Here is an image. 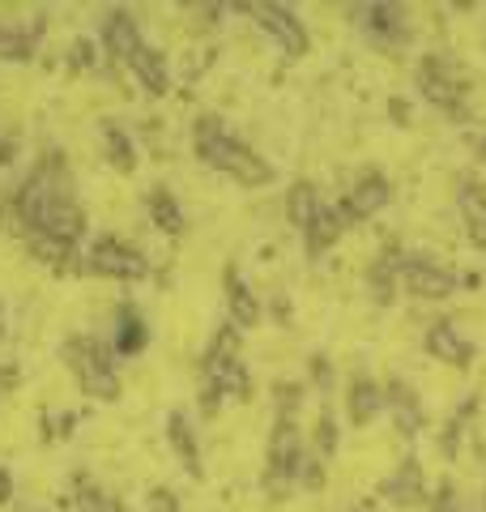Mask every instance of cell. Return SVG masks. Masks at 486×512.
Wrapping results in <instances>:
<instances>
[{
	"label": "cell",
	"mask_w": 486,
	"mask_h": 512,
	"mask_svg": "<svg viewBox=\"0 0 486 512\" xmlns=\"http://www.w3.org/2000/svg\"><path fill=\"white\" fill-rule=\"evenodd\" d=\"M5 504H13V474L0 466V508H5Z\"/></svg>",
	"instance_id": "cell-36"
},
{
	"label": "cell",
	"mask_w": 486,
	"mask_h": 512,
	"mask_svg": "<svg viewBox=\"0 0 486 512\" xmlns=\"http://www.w3.org/2000/svg\"><path fill=\"white\" fill-rule=\"evenodd\" d=\"M388 201H393V184H388V175H384V171H376V167H371V171H363L359 180L350 184V192H346V197L337 201V205H342V210H346L350 227H354V222H367V218H376V214L384 210Z\"/></svg>",
	"instance_id": "cell-10"
},
{
	"label": "cell",
	"mask_w": 486,
	"mask_h": 512,
	"mask_svg": "<svg viewBox=\"0 0 486 512\" xmlns=\"http://www.w3.org/2000/svg\"><path fill=\"white\" fill-rule=\"evenodd\" d=\"M359 35L380 47V52H401V47L414 43V18L405 5H393V0H367V5H354L350 9Z\"/></svg>",
	"instance_id": "cell-5"
},
{
	"label": "cell",
	"mask_w": 486,
	"mask_h": 512,
	"mask_svg": "<svg viewBox=\"0 0 486 512\" xmlns=\"http://www.w3.org/2000/svg\"><path fill=\"white\" fill-rule=\"evenodd\" d=\"M145 346H150V325H145V316L133 308V303H120L116 308V342H111L116 359H133Z\"/></svg>",
	"instance_id": "cell-22"
},
{
	"label": "cell",
	"mask_w": 486,
	"mask_h": 512,
	"mask_svg": "<svg viewBox=\"0 0 486 512\" xmlns=\"http://www.w3.org/2000/svg\"><path fill=\"white\" fill-rule=\"evenodd\" d=\"M397 252L401 248H388L384 256H376V261L367 265V274H363L367 291H371V299H376V303H388L397 295Z\"/></svg>",
	"instance_id": "cell-26"
},
{
	"label": "cell",
	"mask_w": 486,
	"mask_h": 512,
	"mask_svg": "<svg viewBox=\"0 0 486 512\" xmlns=\"http://www.w3.org/2000/svg\"><path fill=\"white\" fill-rule=\"evenodd\" d=\"M124 69L137 77L145 94H167L171 90V64H167V56H162L154 43H141V52L128 60Z\"/></svg>",
	"instance_id": "cell-21"
},
{
	"label": "cell",
	"mask_w": 486,
	"mask_h": 512,
	"mask_svg": "<svg viewBox=\"0 0 486 512\" xmlns=\"http://www.w3.org/2000/svg\"><path fill=\"white\" fill-rule=\"evenodd\" d=\"M307 448L299 436V414H273L269 431V457L261 470V487L269 491V500H286L299 487V466H303Z\"/></svg>",
	"instance_id": "cell-4"
},
{
	"label": "cell",
	"mask_w": 486,
	"mask_h": 512,
	"mask_svg": "<svg viewBox=\"0 0 486 512\" xmlns=\"http://www.w3.org/2000/svg\"><path fill=\"white\" fill-rule=\"evenodd\" d=\"M418 94L435 107V111H448V116H461V103H465V77L457 73V64L448 56H427L418 64Z\"/></svg>",
	"instance_id": "cell-9"
},
{
	"label": "cell",
	"mask_w": 486,
	"mask_h": 512,
	"mask_svg": "<svg viewBox=\"0 0 486 512\" xmlns=\"http://www.w3.org/2000/svg\"><path fill=\"white\" fill-rule=\"evenodd\" d=\"M73 512H120V504L94 483L90 474H73V495H69Z\"/></svg>",
	"instance_id": "cell-27"
},
{
	"label": "cell",
	"mask_w": 486,
	"mask_h": 512,
	"mask_svg": "<svg viewBox=\"0 0 486 512\" xmlns=\"http://www.w3.org/2000/svg\"><path fill=\"white\" fill-rule=\"evenodd\" d=\"M457 210H461L465 239L486 252V180H478V175H465L461 188H457Z\"/></svg>",
	"instance_id": "cell-16"
},
{
	"label": "cell",
	"mask_w": 486,
	"mask_h": 512,
	"mask_svg": "<svg viewBox=\"0 0 486 512\" xmlns=\"http://www.w3.org/2000/svg\"><path fill=\"white\" fill-rule=\"evenodd\" d=\"M120 512H124V508H120Z\"/></svg>",
	"instance_id": "cell-44"
},
{
	"label": "cell",
	"mask_w": 486,
	"mask_h": 512,
	"mask_svg": "<svg viewBox=\"0 0 486 512\" xmlns=\"http://www.w3.org/2000/svg\"><path fill=\"white\" fill-rule=\"evenodd\" d=\"M299 406H303V384L299 380L273 384V414H299Z\"/></svg>",
	"instance_id": "cell-30"
},
{
	"label": "cell",
	"mask_w": 486,
	"mask_h": 512,
	"mask_svg": "<svg viewBox=\"0 0 486 512\" xmlns=\"http://www.w3.org/2000/svg\"><path fill=\"white\" fill-rule=\"evenodd\" d=\"M465 512H469V508H465Z\"/></svg>",
	"instance_id": "cell-43"
},
{
	"label": "cell",
	"mask_w": 486,
	"mask_h": 512,
	"mask_svg": "<svg viewBox=\"0 0 486 512\" xmlns=\"http://www.w3.org/2000/svg\"><path fill=\"white\" fill-rule=\"evenodd\" d=\"M307 367H312V384H316V389H329V384H333L329 355H312V359H307Z\"/></svg>",
	"instance_id": "cell-35"
},
{
	"label": "cell",
	"mask_w": 486,
	"mask_h": 512,
	"mask_svg": "<svg viewBox=\"0 0 486 512\" xmlns=\"http://www.w3.org/2000/svg\"><path fill=\"white\" fill-rule=\"evenodd\" d=\"M103 154H107V163L116 167V171H124V175H133L137 163H141L133 133H128L124 124H116V120H107V124H103Z\"/></svg>",
	"instance_id": "cell-25"
},
{
	"label": "cell",
	"mask_w": 486,
	"mask_h": 512,
	"mask_svg": "<svg viewBox=\"0 0 486 512\" xmlns=\"http://www.w3.org/2000/svg\"><path fill=\"white\" fill-rule=\"evenodd\" d=\"M145 210H150V222L162 235H184V210L167 184H154L145 192Z\"/></svg>",
	"instance_id": "cell-24"
},
{
	"label": "cell",
	"mask_w": 486,
	"mask_h": 512,
	"mask_svg": "<svg viewBox=\"0 0 486 512\" xmlns=\"http://www.w3.org/2000/svg\"><path fill=\"white\" fill-rule=\"evenodd\" d=\"M346 231H350L346 210H342L337 201H324V210L316 214V222L303 231V248H307V256H324V252H329Z\"/></svg>",
	"instance_id": "cell-20"
},
{
	"label": "cell",
	"mask_w": 486,
	"mask_h": 512,
	"mask_svg": "<svg viewBox=\"0 0 486 512\" xmlns=\"http://www.w3.org/2000/svg\"><path fill=\"white\" fill-rule=\"evenodd\" d=\"M474 410H478V397H469V402H461L457 406V414L444 423V431H440V448H444V457H457V444H461V436H465V427H469V419H474Z\"/></svg>",
	"instance_id": "cell-28"
},
{
	"label": "cell",
	"mask_w": 486,
	"mask_h": 512,
	"mask_svg": "<svg viewBox=\"0 0 486 512\" xmlns=\"http://www.w3.org/2000/svg\"><path fill=\"white\" fill-rule=\"evenodd\" d=\"M81 274L116 278V282H141V278H150V261H145L141 248L124 244V239L99 235L86 252H81Z\"/></svg>",
	"instance_id": "cell-6"
},
{
	"label": "cell",
	"mask_w": 486,
	"mask_h": 512,
	"mask_svg": "<svg viewBox=\"0 0 486 512\" xmlns=\"http://www.w3.org/2000/svg\"><path fill=\"white\" fill-rule=\"evenodd\" d=\"M94 64H99V43H94V39H73L69 69H94Z\"/></svg>",
	"instance_id": "cell-32"
},
{
	"label": "cell",
	"mask_w": 486,
	"mask_h": 512,
	"mask_svg": "<svg viewBox=\"0 0 486 512\" xmlns=\"http://www.w3.org/2000/svg\"><path fill=\"white\" fill-rule=\"evenodd\" d=\"M359 512H363V508H359Z\"/></svg>",
	"instance_id": "cell-45"
},
{
	"label": "cell",
	"mask_w": 486,
	"mask_h": 512,
	"mask_svg": "<svg viewBox=\"0 0 486 512\" xmlns=\"http://www.w3.org/2000/svg\"><path fill=\"white\" fill-rule=\"evenodd\" d=\"M320 210H324V197H320V188H316L312 180L290 184V192H286V222H290V227H295L299 235L312 227Z\"/></svg>",
	"instance_id": "cell-23"
},
{
	"label": "cell",
	"mask_w": 486,
	"mask_h": 512,
	"mask_svg": "<svg viewBox=\"0 0 486 512\" xmlns=\"http://www.w3.org/2000/svg\"><path fill=\"white\" fill-rule=\"evenodd\" d=\"M145 508L150 512H180V495H175L171 487H154L150 495H145Z\"/></svg>",
	"instance_id": "cell-34"
},
{
	"label": "cell",
	"mask_w": 486,
	"mask_h": 512,
	"mask_svg": "<svg viewBox=\"0 0 486 512\" xmlns=\"http://www.w3.org/2000/svg\"><path fill=\"white\" fill-rule=\"evenodd\" d=\"M474 154H478V163H486V137H478V146H474Z\"/></svg>",
	"instance_id": "cell-40"
},
{
	"label": "cell",
	"mask_w": 486,
	"mask_h": 512,
	"mask_svg": "<svg viewBox=\"0 0 486 512\" xmlns=\"http://www.w3.org/2000/svg\"><path fill=\"white\" fill-rule=\"evenodd\" d=\"M337 444H342V427H337L333 410L324 406V410H320V419H316V440H312V453H316L320 461H333Z\"/></svg>",
	"instance_id": "cell-29"
},
{
	"label": "cell",
	"mask_w": 486,
	"mask_h": 512,
	"mask_svg": "<svg viewBox=\"0 0 486 512\" xmlns=\"http://www.w3.org/2000/svg\"><path fill=\"white\" fill-rule=\"evenodd\" d=\"M167 444L175 448L180 466L192 474V478H205V466H201V440H197V427H192L188 410H167Z\"/></svg>",
	"instance_id": "cell-19"
},
{
	"label": "cell",
	"mask_w": 486,
	"mask_h": 512,
	"mask_svg": "<svg viewBox=\"0 0 486 512\" xmlns=\"http://www.w3.org/2000/svg\"><path fill=\"white\" fill-rule=\"evenodd\" d=\"M423 346L431 359H440L444 367H469L478 355V346L457 329V320H431L423 333Z\"/></svg>",
	"instance_id": "cell-12"
},
{
	"label": "cell",
	"mask_w": 486,
	"mask_h": 512,
	"mask_svg": "<svg viewBox=\"0 0 486 512\" xmlns=\"http://www.w3.org/2000/svg\"><path fill=\"white\" fill-rule=\"evenodd\" d=\"M482 512H486V495H482Z\"/></svg>",
	"instance_id": "cell-42"
},
{
	"label": "cell",
	"mask_w": 486,
	"mask_h": 512,
	"mask_svg": "<svg viewBox=\"0 0 486 512\" xmlns=\"http://www.w3.org/2000/svg\"><path fill=\"white\" fill-rule=\"evenodd\" d=\"M18 512H39V508H18Z\"/></svg>",
	"instance_id": "cell-41"
},
{
	"label": "cell",
	"mask_w": 486,
	"mask_h": 512,
	"mask_svg": "<svg viewBox=\"0 0 486 512\" xmlns=\"http://www.w3.org/2000/svg\"><path fill=\"white\" fill-rule=\"evenodd\" d=\"M397 286L405 295H414V299H431V303H440L448 299L452 291L461 286V278L452 274L448 265L440 261H431V252H397Z\"/></svg>",
	"instance_id": "cell-7"
},
{
	"label": "cell",
	"mask_w": 486,
	"mask_h": 512,
	"mask_svg": "<svg viewBox=\"0 0 486 512\" xmlns=\"http://www.w3.org/2000/svg\"><path fill=\"white\" fill-rule=\"evenodd\" d=\"M222 286H226V316H231L235 329H252L261 320V295L248 286V278L239 274V265H226L222 269Z\"/></svg>",
	"instance_id": "cell-15"
},
{
	"label": "cell",
	"mask_w": 486,
	"mask_h": 512,
	"mask_svg": "<svg viewBox=\"0 0 486 512\" xmlns=\"http://www.w3.org/2000/svg\"><path fill=\"white\" fill-rule=\"evenodd\" d=\"M248 13H252V22L282 47V56L299 60V56L312 52V35H307L303 18L290 5H278V0H261V5H248Z\"/></svg>",
	"instance_id": "cell-8"
},
{
	"label": "cell",
	"mask_w": 486,
	"mask_h": 512,
	"mask_svg": "<svg viewBox=\"0 0 486 512\" xmlns=\"http://www.w3.org/2000/svg\"><path fill=\"white\" fill-rule=\"evenodd\" d=\"M192 146H197V158L209 171H218L243 188H265V184H273V175H278L269 158H261L248 141H239L231 128L222 124V116H201L192 124Z\"/></svg>",
	"instance_id": "cell-2"
},
{
	"label": "cell",
	"mask_w": 486,
	"mask_h": 512,
	"mask_svg": "<svg viewBox=\"0 0 486 512\" xmlns=\"http://www.w3.org/2000/svg\"><path fill=\"white\" fill-rule=\"evenodd\" d=\"M5 333H9V320H5V299H0V342H5Z\"/></svg>",
	"instance_id": "cell-39"
},
{
	"label": "cell",
	"mask_w": 486,
	"mask_h": 512,
	"mask_svg": "<svg viewBox=\"0 0 486 512\" xmlns=\"http://www.w3.org/2000/svg\"><path fill=\"white\" fill-rule=\"evenodd\" d=\"M60 359L77 376V384H81V393L86 397H94V402H116L120 397V367H116L120 359L103 338H94V333L64 338Z\"/></svg>",
	"instance_id": "cell-3"
},
{
	"label": "cell",
	"mask_w": 486,
	"mask_h": 512,
	"mask_svg": "<svg viewBox=\"0 0 486 512\" xmlns=\"http://www.w3.org/2000/svg\"><path fill=\"white\" fill-rule=\"evenodd\" d=\"M384 410L393 414V427L401 431L405 440H418L427 427V410H423V397H418V389L410 380L393 376L384 384Z\"/></svg>",
	"instance_id": "cell-11"
},
{
	"label": "cell",
	"mask_w": 486,
	"mask_h": 512,
	"mask_svg": "<svg viewBox=\"0 0 486 512\" xmlns=\"http://www.w3.org/2000/svg\"><path fill=\"white\" fill-rule=\"evenodd\" d=\"M13 154H18V146H13L9 137H0V167H9V163H13Z\"/></svg>",
	"instance_id": "cell-38"
},
{
	"label": "cell",
	"mask_w": 486,
	"mask_h": 512,
	"mask_svg": "<svg viewBox=\"0 0 486 512\" xmlns=\"http://www.w3.org/2000/svg\"><path fill=\"white\" fill-rule=\"evenodd\" d=\"M388 116H393L397 124H410V103H405V99H393V103H388Z\"/></svg>",
	"instance_id": "cell-37"
},
{
	"label": "cell",
	"mask_w": 486,
	"mask_h": 512,
	"mask_svg": "<svg viewBox=\"0 0 486 512\" xmlns=\"http://www.w3.org/2000/svg\"><path fill=\"white\" fill-rule=\"evenodd\" d=\"M47 30V13H35L30 22H0V60L5 64H26Z\"/></svg>",
	"instance_id": "cell-17"
},
{
	"label": "cell",
	"mask_w": 486,
	"mask_h": 512,
	"mask_svg": "<svg viewBox=\"0 0 486 512\" xmlns=\"http://www.w3.org/2000/svg\"><path fill=\"white\" fill-rule=\"evenodd\" d=\"M427 512H465V500L457 495V487H452V483H440L427 495Z\"/></svg>",
	"instance_id": "cell-31"
},
{
	"label": "cell",
	"mask_w": 486,
	"mask_h": 512,
	"mask_svg": "<svg viewBox=\"0 0 486 512\" xmlns=\"http://www.w3.org/2000/svg\"><path fill=\"white\" fill-rule=\"evenodd\" d=\"M9 227L18 231L22 239L30 235H47V239H60V244H81L86 235V210L77 201V188H73V171L64 163L60 150H47L35 167L26 171V180L18 184L9 201Z\"/></svg>",
	"instance_id": "cell-1"
},
{
	"label": "cell",
	"mask_w": 486,
	"mask_h": 512,
	"mask_svg": "<svg viewBox=\"0 0 486 512\" xmlns=\"http://www.w3.org/2000/svg\"><path fill=\"white\" fill-rule=\"evenodd\" d=\"M346 414L354 427H367L384 414V384L367 372H354L350 376V389H346Z\"/></svg>",
	"instance_id": "cell-18"
},
{
	"label": "cell",
	"mask_w": 486,
	"mask_h": 512,
	"mask_svg": "<svg viewBox=\"0 0 486 512\" xmlns=\"http://www.w3.org/2000/svg\"><path fill=\"white\" fill-rule=\"evenodd\" d=\"M324 466H329V461H320L316 453H307V457H303V466H299V487L320 491V487H324Z\"/></svg>",
	"instance_id": "cell-33"
},
{
	"label": "cell",
	"mask_w": 486,
	"mask_h": 512,
	"mask_svg": "<svg viewBox=\"0 0 486 512\" xmlns=\"http://www.w3.org/2000/svg\"><path fill=\"white\" fill-rule=\"evenodd\" d=\"M380 495L388 504H397V508H418V504H427V478H423V466H418V457H401L397 461V470L380 483Z\"/></svg>",
	"instance_id": "cell-13"
},
{
	"label": "cell",
	"mask_w": 486,
	"mask_h": 512,
	"mask_svg": "<svg viewBox=\"0 0 486 512\" xmlns=\"http://www.w3.org/2000/svg\"><path fill=\"white\" fill-rule=\"evenodd\" d=\"M103 47H107V56L116 60V64H128L137 52H141V43H145V35H141V26H137V18H133V9H111L107 18H103Z\"/></svg>",
	"instance_id": "cell-14"
}]
</instances>
